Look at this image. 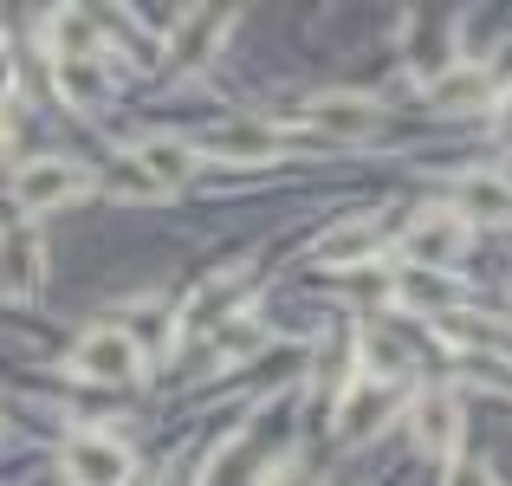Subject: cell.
I'll use <instances>...</instances> for the list:
<instances>
[{"label":"cell","instance_id":"obj_10","mask_svg":"<svg viewBox=\"0 0 512 486\" xmlns=\"http://www.w3.org/2000/svg\"><path fill=\"white\" fill-rule=\"evenodd\" d=\"M201 150L221 156V162H273L279 156V130L253 124V117H240V124H221L201 137Z\"/></svg>","mask_w":512,"mask_h":486},{"label":"cell","instance_id":"obj_7","mask_svg":"<svg viewBox=\"0 0 512 486\" xmlns=\"http://www.w3.org/2000/svg\"><path fill=\"white\" fill-rule=\"evenodd\" d=\"M46 279V253H39L33 227H7L0 234V299H33Z\"/></svg>","mask_w":512,"mask_h":486},{"label":"cell","instance_id":"obj_13","mask_svg":"<svg viewBox=\"0 0 512 486\" xmlns=\"http://www.w3.org/2000/svg\"><path fill=\"white\" fill-rule=\"evenodd\" d=\"M376 253H383V227L376 221H344L318 240V260L325 266H363V260H376Z\"/></svg>","mask_w":512,"mask_h":486},{"label":"cell","instance_id":"obj_1","mask_svg":"<svg viewBox=\"0 0 512 486\" xmlns=\"http://www.w3.org/2000/svg\"><path fill=\"white\" fill-rule=\"evenodd\" d=\"M85 188H91V175L78 169V162L33 156L20 175H13V208H20V214H52V208H65V201H78Z\"/></svg>","mask_w":512,"mask_h":486},{"label":"cell","instance_id":"obj_5","mask_svg":"<svg viewBox=\"0 0 512 486\" xmlns=\"http://www.w3.org/2000/svg\"><path fill=\"white\" fill-rule=\"evenodd\" d=\"M65 474H72V486H124L130 448L111 435H72L65 441Z\"/></svg>","mask_w":512,"mask_h":486},{"label":"cell","instance_id":"obj_18","mask_svg":"<svg viewBox=\"0 0 512 486\" xmlns=\"http://www.w3.org/2000/svg\"><path fill=\"white\" fill-rule=\"evenodd\" d=\"M111 188H117V195H124V201H150V195H163V188H156L150 175L137 169V156H124V162H117V169H111Z\"/></svg>","mask_w":512,"mask_h":486},{"label":"cell","instance_id":"obj_15","mask_svg":"<svg viewBox=\"0 0 512 486\" xmlns=\"http://www.w3.org/2000/svg\"><path fill=\"white\" fill-rule=\"evenodd\" d=\"M46 39H52V59H98V20H85V13H52V26H46Z\"/></svg>","mask_w":512,"mask_h":486},{"label":"cell","instance_id":"obj_4","mask_svg":"<svg viewBox=\"0 0 512 486\" xmlns=\"http://www.w3.org/2000/svg\"><path fill=\"white\" fill-rule=\"evenodd\" d=\"M428 104H435L441 117H467V111H487L493 104V72L474 59H454L441 65L435 78H428Z\"/></svg>","mask_w":512,"mask_h":486},{"label":"cell","instance_id":"obj_21","mask_svg":"<svg viewBox=\"0 0 512 486\" xmlns=\"http://www.w3.org/2000/svg\"><path fill=\"white\" fill-rule=\"evenodd\" d=\"M273 486H312V474H305V467H286V474H279Z\"/></svg>","mask_w":512,"mask_h":486},{"label":"cell","instance_id":"obj_9","mask_svg":"<svg viewBox=\"0 0 512 486\" xmlns=\"http://www.w3.org/2000/svg\"><path fill=\"white\" fill-rule=\"evenodd\" d=\"M409 422H415V441H422L428 454H441V461L461 448V409H454L448 389H428V396H415Z\"/></svg>","mask_w":512,"mask_h":486},{"label":"cell","instance_id":"obj_12","mask_svg":"<svg viewBox=\"0 0 512 486\" xmlns=\"http://www.w3.org/2000/svg\"><path fill=\"white\" fill-rule=\"evenodd\" d=\"M130 156H137V169L150 175V182L163 188V195H169V188H182L188 175H195V150H188L182 137H143Z\"/></svg>","mask_w":512,"mask_h":486},{"label":"cell","instance_id":"obj_17","mask_svg":"<svg viewBox=\"0 0 512 486\" xmlns=\"http://www.w3.org/2000/svg\"><path fill=\"white\" fill-rule=\"evenodd\" d=\"M402 299L428 312V305H448V299H454V286H448L441 273H409V279H402Z\"/></svg>","mask_w":512,"mask_h":486},{"label":"cell","instance_id":"obj_8","mask_svg":"<svg viewBox=\"0 0 512 486\" xmlns=\"http://www.w3.org/2000/svg\"><path fill=\"white\" fill-rule=\"evenodd\" d=\"M305 117H312L331 143H363L376 130V104L363 98V91H325V98H312Z\"/></svg>","mask_w":512,"mask_h":486},{"label":"cell","instance_id":"obj_11","mask_svg":"<svg viewBox=\"0 0 512 486\" xmlns=\"http://www.w3.org/2000/svg\"><path fill=\"white\" fill-rule=\"evenodd\" d=\"M383 415H389V389L376 383V376H357V383L344 389V402H338V435L363 441V435L383 428Z\"/></svg>","mask_w":512,"mask_h":486},{"label":"cell","instance_id":"obj_3","mask_svg":"<svg viewBox=\"0 0 512 486\" xmlns=\"http://www.w3.org/2000/svg\"><path fill=\"white\" fill-rule=\"evenodd\" d=\"M461 253H467V221L461 214H422V221L402 234V260H409L415 273H448Z\"/></svg>","mask_w":512,"mask_h":486},{"label":"cell","instance_id":"obj_2","mask_svg":"<svg viewBox=\"0 0 512 486\" xmlns=\"http://www.w3.org/2000/svg\"><path fill=\"white\" fill-rule=\"evenodd\" d=\"M72 370L91 376V383H130V376H143V344L124 331V324H98V331L78 337Z\"/></svg>","mask_w":512,"mask_h":486},{"label":"cell","instance_id":"obj_14","mask_svg":"<svg viewBox=\"0 0 512 486\" xmlns=\"http://www.w3.org/2000/svg\"><path fill=\"white\" fill-rule=\"evenodd\" d=\"M454 201H461V214H487V221H512V182L506 175H461V188H454Z\"/></svg>","mask_w":512,"mask_h":486},{"label":"cell","instance_id":"obj_6","mask_svg":"<svg viewBox=\"0 0 512 486\" xmlns=\"http://www.w3.org/2000/svg\"><path fill=\"white\" fill-rule=\"evenodd\" d=\"M234 33V13L227 7H201V13H182L169 33V65H182V72H195V65H208L214 52H221V39Z\"/></svg>","mask_w":512,"mask_h":486},{"label":"cell","instance_id":"obj_19","mask_svg":"<svg viewBox=\"0 0 512 486\" xmlns=\"http://www.w3.org/2000/svg\"><path fill=\"white\" fill-rule=\"evenodd\" d=\"M448 486H500V480H493L487 461H454L448 467Z\"/></svg>","mask_w":512,"mask_h":486},{"label":"cell","instance_id":"obj_16","mask_svg":"<svg viewBox=\"0 0 512 486\" xmlns=\"http://www.w3.org/2000/svg\"><path fill=\"white\" fill-rule=\"evenodd\" d=\"M59 91L78 111H91V104L104 98V65L98 59H59Z\"/></svg>","mask_w":512,"mask_h":486},{"label":"cell","instance_id":"obj_20","mask_svg":"<svg viewBox=\"0 0 512 486\" xmlns=\"http://www.w3.org/2000/svg\"><path fill=\"white\" fill-rule=\"evenodd\" d=\"M493 130H500V137L512 143V91H506V98H500V104H493Z\"/></svg>","mask_w":512,"mask_h":486}]
</instances>
